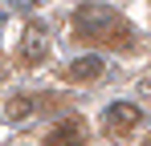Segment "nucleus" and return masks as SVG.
I'll return each mask as SVG.
<instances>
[{
    "mask_svg": "<svg viewBox=\"0 0 151 146\" xmlns=\"http://www.w3.org/2000/svg\"><path fill=\"white\" fill-rule=\"evenodd\" d=\"M25 53L33 57V61H41V57H45V37H41V33H29V49Z\"/></svg>",
    "mask_w": 151,
    "mask_h": 146,
    "instance_id": "obj_5",
    "label": "nucleus"
},
{
    "mask_svg": "<svg viewBox=\"0 0 151 146\" xmlns=\"http://www.w3.org/2000/svg\"><path fill=\"white\" fill-rule=\"evenodd\" d=\"M49 146H82V126L70 122V126H57L49 134Z\"/></svg>",
    "mask_w": 151,
    "mask_h": 146,
    "instance_id": "obj_4",
    "label": "nucleus"
},
{
    "mask_svg": "<svg viewBox=\"0 0 151 146\" xmlns=\"http://www.w3.org/2000/svg\"><path fill=\"white\" fill-rule=\"evenodd\" d=\"M25 114H29V101H25V97H17V101L8 106V118H25Z\"/></svg>",
    "mask_w": 151,
    "mask_h": 146,
    "instance_id": "obj_6",
    "label": "nucleus"
},
{
    "mask_svg": "<svg viewBox=\"0 0 151 146\" xmlns=\"http://www.w3.org/2000/svg\"><path fill=\"white\" fill-rule=\"evenodd\" d=\"M102 73V57H78L70 65V81H94Z\"/></svg>",
    "mask_w": 151,
    "mask_h": 146,
    "instance_id": "obj_3",
    "label": "nucleus"
},
{
    "mask_svg": "<svg viewBox=\"0 0 151 146\" xmlns=\"http://www.w3.org/2000/svg\"><path fill=\"white\" fill-rule=\"evenodd\" d=\"M78 28L94 41H106L114 49H131L135 45V28L110 8V4H82L78 8Z\"/></svg>",
    "mask_w": 151,
    "mask_h": 146,
    "instance_id": "obj_1",
    "label": "nucleus"
},
{
    "mask_svg": "<svg viewBox=\"0 0 151 146\" xmlns=\"http://www.w3.org/2000/svg\"><path fill=\"white\" fill-rule=\"evenodd\" d=\"M135 122H139V110H135L131 101H114V106L106 110V126H110V130H131Z\"/></svg>",
    "mask_w": 151,
    "mask_h": 146,
    "instance_id": "obj_2",
    "label": "nucleus"
}]
</instances>
